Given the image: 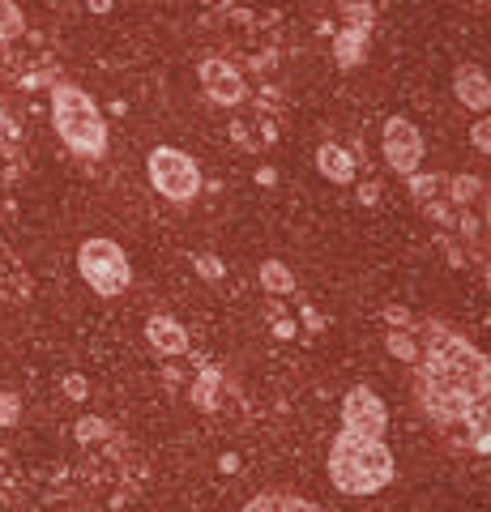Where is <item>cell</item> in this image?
<instances>
[{"instance_id": "obj_1", "label": "cell", "mask_w": 491, "mask_h": 512, "mask_svg": "<svg viewBox=\"0 0 491 512\" xmlns=\"http://www.w3.org/2000/svg\"><path fill=\"white\" fill-rule=\"evenodd\" d=\"M419 329V402L436 427H462V419L491 393V359L474 350L453 329L415 325Z\"/></svg>"}, {"instance_id": "obj_2", "label": "cell", "mask_w": 491, "mask_h": 512, "mask_svg": "<svg viewBox=\"0 0 491 512\" xmlns=\"http://www.w3.org/2000/svg\"><path fill=\"white\" fill-rule=\"evenodd\" d=\"M329 478L342 495H376L393 483V453L380 436H359L342 427V436L329 448Z\"/></svg>"}, {"instance_id": "obj_3", "label": "cell", "mask_w": 491, "mask_h": 512, "mask_svg": "<svg viewBox=\"0 0 491 512\" xmlns=\"http://www.w3.org/2000/svg\"><path fill=\"white\" fill-rule=\"evenodd\" d=\"M52 116H56V133L73 154L99 158L107 150V120L99 116V107L90 103V94L77 86L60 82L52 86Z\"/></svg>"}, {"instance_id": "obj_4", "label": "cell", "mask_w": 491, "mask_h": 512, "mask_svg": "<svg viewBox=\"0 0 491 512\" xmlns=\"http://www.w3.org/2000/svg\"><path fill=\"white\" fill-rule=\"evenodd\" d=\"M77 269H82V278L90 282V291L99 295H120L129 291V261H124V252L112 244V239H86L82 252H77Z\"/></svg>"}, {"instance_id": "obj_5", "label": "cell", "mask_w": 491, "mask_h": 512, "mask_svg": "<svg viewBox=\"0 0 491 512\" xmlns=\"http://www.w3.org/2000/svg\"><path fill=\"white\" fill-rule=\"evenodd\" d=\"M150 180H154V188L163 192V197L188 201L201 188V171H197V163L188 154L171 150V146H158L150 154Z\"/></svg>"}, {"instance_id": "obj_6", "label": "cell", "mask_w": 491, "mask_h": 512, "mask_svg": "<svg viewBox=\"0 0 491 512\" xmlns=\"http://www.w3.org/2000/svg\"><path fill=\"white\" fill-rule=\"evenodd\" d=\"M385 158H389L393 171L415 175L419 158H423V137H419V128L410 120H389V128H385Z\"/></svg>"}, {"instance_id": "obj_7", "label": "cell", "mask_w": 491, "mask_h": 512, "mask_svg": "<svg viewBox=\"0 0 491 512\" xmlns=\"http://www.w3.org/2000/svg\"><path fill=\"white\" fill-rule=\"evenodd\" d=\"M342 423L351 431H359V436H385L389 414L372 389H351L346 393V406H342Z\"/></svg>"}, {"instance_id": "obj_8", "label": "cell", "mask_w": 491, "mask_h": 512, "mask_svg": "<svg viewBox=\"0 0 491 512\" xmlns=\"http://www.w3.org/2000/svg\"><path fill=\"white\" fill-rule=\"evenodd\" d=\"M201 86H205V94H210L214 103H227V107L244 103V94H248L240 69H235V64H227L223 56H210V60L201 64Z\"/></svg>"}, {"instance_id": "obj_9", "label": "cell", "mask_w": 491, "mask_h": 512, "mask_svg": "<svg viewBox=\"0 0 491 512\" xmlns=\"http://www.w3.org/2000/svg\"><path fill=\"white\" fill-rule=\"evenodd\" d=\"M453 86H457V99L474 111H487L491 107V82L483 69H474V64H462V69L453 73Z\"/></svg>"}, {"instance_id": "obj_10", "label": "cell", "mask_w": 491, "mask_h": 512, "mask_svg": "<svg viewBox=\"0 0 491 512\" xmlns=\"http://www.w3.org/2000/svg\"><path fill=\"white\" fill-rule=\"evenodd\" d=\"M462 436L474 453H491V393L462 419Z\"/></svg>"}, {"instance_id": "obj_11", "label": "cell", "mask_w": 491, "mask_h": 512, "mask_svg": "<svg viewBox=\"0 0 491 512\" xmlns=\"http://www.w3.org/2000/svg\"><path fill=\"white\" fill-rule=\"evenodd\" d=\"M146 333H150V342L158 346V355H184V350H188L184 329L176 325V320H167V316H154L146 325Z\"/></svg>"}, {"instance_id": "obj_12", "label": "cell", "mask_w": 491, "mask_h": 512, "mask_svg": "<svg viewBox=\"0 0 491 512\" xmlns=\"http://www.w3.org/2000/svg\"><path fill=\"white\" fill-rule=\"evenodd\" d=\"M316 167H321V175H329L334 184H351L355 180L351 154L338 150V146H321V150H316Z\"/></svg>"}, {"instance_id": "obj_13", "label": "cell", "mask_w": 491, "mask_h": 512, "mask_svg": "<svg viewBox=\"0 0 491 512\" xmlns=\"http://www.w3.org/2000/svg\"><path fill=\"white\" fill-rule=\"evenodd\" d=\"M244 512H321L316 504L299 500V495H287V491H274V495H257Z\"/></svg>"}, {"instance_id": "obj_14", "label": "cell", "mask_w": 491, "mask_h": 512, "mask_svg": "<svg viewBox=\"0 0 491 512\" xmlns=\"http://www.w3.org/2000/svg\"><path fill=\"white\" fill-rule=\"evenodd\" d=\"M26 35V22H22V9L13 0H0V43H13Z\"/></svg>"}, {"instance_id": "obj_15", "label": "cell", "mask_w": 491, "mask_h": 512, "mask_svg": "<svg viewBox=\"0 0 491 512\" xmlns=\"http://www.w3.org/2000/svg\"><path fill=\"white\" fill-rule=\"evenodd\" d=\"M261 282L269 286L274 295H287V291H295V274L282 261H265L261 265Z\"/></svg>"}, {"instance_id": "obj_16", "label": "cell", "mask_w": 491, "mask_h": 512, "mask_svg": "<svg viewBox=\"0 0 491 512\" xmlns=\"http://www.w3.org/2000/svg\"><path fill=\"white\" fill-rule=\"evenodd\" d=\"M363 39H368V26H351V30H346V35L338 39V60H342V64H355Z\"/></svg>"}, {"instance_id": "obj_17", "label": "cell", "mask_w": 491, "mask_h": 512, "mask_svg": "<svg viewBox=\"0 0 491 512\" xmlns=\"http://www.w3.org/2000/svg\"><path fill=\"white\" fill-rule=\"evenodd\" d=\"M470 141H474V150H479V154H487V158H491V116L474 120V128H470Z\"/></svg>"}, {"instance_id": "obj_18", "label": "cell", "mask_w": 491, "mask_h": 512, "mask_svg": "<svg viewBox=\"0 0 491 512\" xmlns=\"http://www.w3.org/2000/svg\"><path fill=\"white\" fill-rule=\"evenodd\" d=\"M389 346H393V355H402V359H410V363L419 359V342H410L406 333H393V329H389Z\"/></svg>"}, {"instance_id": "obj_19", "label": "cell", "mask_w": 491, "mask_h": 512, "mask_svg": "<svg viewBox=\"0 0 491 512\" xmlns=\"http://www.w3.org/2000/svg\"><path fill=\"white\" fill-rule=\"evenodd\" d=\"M13 414H18V402L9 393H0V423H13Z\"/></svg>"}, {"instance_id": "obj_20", "label": "cell", "mask_w": 491, "mask_h": 512, "mask_svg": "<svg viewBox=\"0 0 491 512\" xmlns=\"http://www.w3.org/2000/svg\"><path fill=\"white\" fill-rule=\"evenodd\" d=\"M9 141H13V124H9V116H5V111H0V150H5Z\"/></svg>"}, {"instance_id": "obj_21", "label": "cell", "mask_w": 491, "mask_h": 512, "mask_svg": "<svg viewBox=\"0 0 491 512\" xmlns=\"http://www.w3.org/2000/svg\"><path fill=\"white\" fill-rule=\"evenodd\" d=\"M197 265H201V274H205V278H218V265H214V261H205V256H201Z\"/></svg>"}, {"instance_id": "obj_22", "label": "cell", "mask_w": 491, "mask_h": 512, "mask_svg": "<svg viewBox=\"0 0 491 512\" xmlns=\"http://www.w3.org/2000/svg\"><path fill=\"white\" fill-rule=\"evenodd\" d=\"M90 9H94V13H103V9H112V0H90Z\"/></svg>"}, {"instance_id": "obj_23", "label": "cell", "mask_w": 491, "mask_h": 512, "mask_svg": "<svg viewBox=\"0 0 491 512\" xmlns=\"http://www.w3.org/2000/svg\"><path fill=\"white\" fill-rule=\"evenodd\" d=\"M205 5H227V0H205Z\"/></svg>"}, {"instance_id": "obj_24", "label": "cell", "mask_w": 491, "mask_h": 512, "mask_svg": "<svg viewBox=\"0 0 491 512\" xmlns=\"http://www.w3.org/2000/svg\"><path fill=\"white\" fill-rule=\"evenodd\" d=\"M487 222H491V197H487Z\"/></svg>"}, {"instance_id": "obj_25", "label": "cell", "mask_w": 491, "mask_h": 512, "mask_svg": "<svg viewBox=\"0 0 491 512\" xmlns=\"http://www.w3.org/2000/svg\"><path fill=\"white\" fill-rule=\"evenodd\" d=\"M483 5H491V0H483Z\"/></svg>"}]
</instances>
